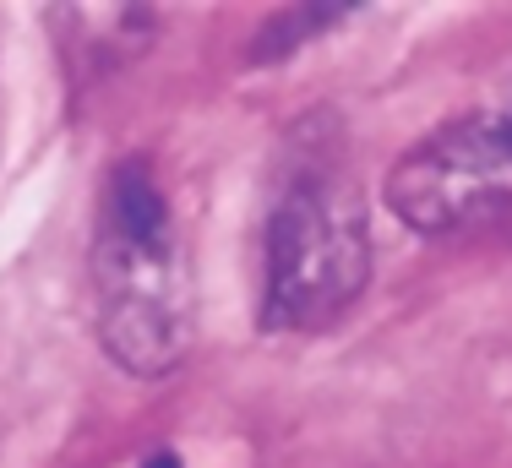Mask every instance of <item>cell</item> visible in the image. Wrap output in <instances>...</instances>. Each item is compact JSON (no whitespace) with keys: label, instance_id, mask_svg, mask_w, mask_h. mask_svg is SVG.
Listing matches in <instances>:
<instances>
[{"label":"cell","instance_id":"obj_4","mask_svg":"<svg viewBox=\"0 0 512 468\" xmlns=\"http://www.w3.org/2000/svg\"><path fill=\"white\" fill-rule=\"evenodd\" d=\"M142 468H186V463H180V452L158 447V452H148V458H142Z\"/></svg>","mask_w":512,"mask_h":468},{"label":"cell","instance_id":"obj_2","mask_svg":"<svg viewBox=\"0 0 512 468\" xmlns=\"http://www.w3.org/2000/svg\"><path fill=\"white\" fill-rule=\"evenodd\" d=\"M262 327L316 332L365 294L371 278V229L355 180L333 158L306 153L278 186L262 240Z\"/></svg>","mask_w":512,"mask_h":468},{"label":"cell","instance_id":"obj_3","mask_svg":"<svg viewBox=\"0 0 512 468\" xmlns=\"http://www.w3.org/2000/svg\"><path fill=\"white\" fill-rule=\"evenodd\" d=\"M387 202L420 234L491 229L512 218V109L447 120L398 158Z\"/></svg>","mask_w":512,"mask_h":468},{"label":"cell","instance_id":"obj_1","mask_svg":"<svg viewBox=\"0 0 512 468\" xmlns=\"http://www.w3.org/2000/svg\"><path fill=\"white\" fill-rule=\"evenodd\" d=\"M93 300L109 360L131 376H164L191 343V267L169 196L148 158L109 169L93 229Z\"/></svg>","mask_w":512,"mask_h":468}]
</instances>
